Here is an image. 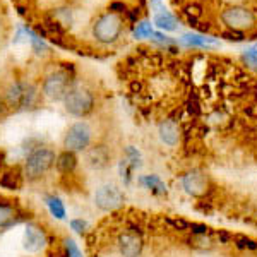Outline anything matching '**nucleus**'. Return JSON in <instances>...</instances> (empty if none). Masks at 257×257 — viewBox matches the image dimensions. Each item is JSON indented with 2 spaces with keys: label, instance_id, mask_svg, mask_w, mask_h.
<instances>
[{
  "label": "nucleus",
  "instance_id": "obj_23",
  "mask_svg": "<svg viewBox=\"0 0 257 257\" xmlns=\"http://www.w3.org/2000/svg\"><path fill=\"white\" fill-rule=\"evenodd\" d=\"M62 242H64V252H65V255H67V257H84V255H82V252H81V248L77 247V243L74 242L72 238L65 237Z\"/></svg>",
  "mask_w": 257,
  "mask_h": 257
},
{
  "label": "nucleus",
  "instance_id": "obj_29",
  "mask_svg": "<svg viewBox=\"0 0 257 257\" xmlns=\"http://www.w3.org/2000/svg\"><path fill=\"white\" fill-rule=\"evenodd\" d=\"M189 230L192 231V235H208L209 228L206 225H199V223H189Z\"/></svg>",
  "mask_w": 257,
  "mask_h": 257
},
{
  "label": "nucleus",
  "instance_id": "obj_12",
  "mask_svg": "<svg viewBox=\"0 0 257 257\" xmlns=\"http://www.w3.org/2000/svg\"><path fill=\"white\" fill-rule=\"evenodd\" d=\"M182 185L192 196H202L208 189V180L202 173L199 172H190L184 178H182Z\"/></svg>",
  "mask_w": 257,
  "mask_h": 257
},
{
  "label": "nucleus",
  "instance_id": "obj_13",
  "mask_svg": "<svg viewBox=\"0 0 257 257\" xmlns=\"http://www.w3.org/2000/svg\"><path fill=\"white\" fill-rule=\"evenodd\" d=\"M23 182H24L23 168L14 167V168H7V170H4V172H0V185H2L4 189L19 190L23 187Z\"/></svg>",
  "mask_w": 257,
  "mask_h": 257
},
{
  "label": "nucleus",
  "instance_id": "obj_33",
  "mask_svg": "<svg viewBox=\"0 0 257 257\" xmlns=\"http://www.w3.org/2000/svg\"><path fill=\"white\" fill-rule=\"evenodd\" d=\"M9 113H11L9 106L6 105V101H4V98H0V122H2V120H6L7 117H9Z\"/></svg>",
  "mask_w": 257,
  "mask_h": 257
},
{
  "label": "nucleus",
  "instance_id": "obj_31",
  "mask_svg": "<svg viewBox=\"0 0 257 257\" xmlns=\"http://www.w3.org/2000/svg\"><path fill=\"white\" fill-rule=\"evenodd\" d=\"M243 59H245V62H247L248 65H250L252 69L257 70V55H255L254 52H252V50H247V53L243 55Z\"/></svg>",
  "mask_w": 257,
  "mask_h": 257
},
{
  "label": "nucleus",
  "instance_id": "obj_9",
  "mask_svg": "<svg viewBox=\"0 0 257 257\" xmlns=\"http://www.w3.org/2000/svg\"><path fill=\"white\" fill-rule=\"evenodd\" d=\"M111 155L106 146H101V144H94V146H89L84 151V163L86 167L94 170V172H99V170H105L110 165Z\"/></svg>",
  "mask_w": 257,
  "mask_h": 257
},
{
  "label": "nucleus",
  "instance_id": "obj_18",
  "mask_svg": "<svg viewBox=\"0 0 257 257\" xmlns=\"http://www.w3.org/2000/svg\"><path fill=\"white\" fill-rule=\"evenodd\" d=\"M180 43L184 45V47H189V48H196V47L202 48V47H208V45H216L218 40L206 38V36L197 35V33H185V35H182Z\"/></svg>",
  "mask_w": 257,
  "mask_h": 257
},
{
  "label": "nucleus",
  "instance_id": "obj_34",
  "mask_svg": "<svg viewBox=\"0 0 257 257\" xmlns=\"http://www.w3.org/2000/svg\"><path fill=\"white\" fill-rule=\"evenodd\" d=\"M223 2H228V4H233V6H238V2H242V0H223Z\"/></svg>",
  "mask_w": 257,
  "mask_h": 257
},
{
  "label": "nucleus",
  "instance_id": "obj_30",
  "mask_svg": "<svg viewBox=\"0 0 257 257\" xmlns=\"http://www.w3.org/2000/svg\"><path fill=\"white\" fill-rule=\"evenodd\" d=\"M167 221H168L173 228H175V230H189V221H185V219L168 218Z\"/></svg>",
  "mask_w": 257,
  "mask_h": 257
},
{
  "label": "nucleus",
  "instance_id": "obj_14",
  "mask_svg": "<svg viewBox=\"0 0 257 257\" xmlns=\"http://www.w3.org/2000/svg\"><path fill=\"white\" fill-rule=\"evenodd\" d=\"M4 101L9 106L11 111L21 110V103H23V81H16L9 84V88L4 93Z\"/></svg>",
  "mask_w": 257,
  "mask_h": 257
},
{
  "label": "nucleus",
  "instance_id": "obj_26",
  "mask_svg": "<svg viewBox=\"0 0 257 257\" xmlns=\"http://www.w3.org/2000/svg\"><path fill=\"white\" fill-rule=\"evenodd\" d=\"M69 226H70V230L74 231V233H77V235H84L86 231H88V221L86 219H82V218H74V219H70L69 221Z\"/></svg>",
  "mask_w": 257,
  "mask_h": 257
},
{
  "label": "nucleus",
  "instance_id": "obj_5",
  "mask_svg": "<svg viewBox=\"0 0 257 257\" xmlns=\"http://www.w3.org/2000/svg\"><path fill=\"white\" fill-rule=\"evenodd\" d=\"M91 141H93V128L89 127L88 122H82L81 120V122L72 123L67 128L62 144H64L65 151L81 153L91 146Z\"/></svg>",
  "mask_w": 257,
  "mask_h": 257
},
{
  "label": "nucleus",
  "instance_id": "obj_28",
  "mask_svg": "<svg viewBox=\"0 0 257 257\" xmlns=\"http://www.w3.org/2000/svg\"><path fill=\"white\" fill-rule=\"evenodd\" d=\"M221 38H225V40H228V41H243L247 38L245 35H243L242 31H233V30H226V31H223L221 33Z\"/></svg>",
  "mask_w": 257,
  "mask_h": 257
},
{
  "label": "nucleus",
  "instance_id": "obj_16",
  "mask_svg": "<svg viewBox=\"0 0 257 257\" xmlns=\"http://www.w3.org/2000/svg\"><path fill=\"white\" fill-rule=\"evenodd\" d=\"M160 138L168 146H175L178 143V125L175 123V120L168 118L160 123Z\"/></svg>",
  "mask_w": 257,
  "mask_h": 257
},
{
  "label": "nucleus",
  "instance_id": "obj_8",
  "mask_svg": "<svg viewBox=\"0 0 257 257\" xmlns=\"http://www.w3.org/2000/svg\"><path fill=\"white\" fill-rule=\"evenodd\" d=\"M48 245V237L43 228L35 223H28L23 235V248L30 254H40Z\"/></svg>",
  "mask_w": 257,
  "mask_h": 257
},
{
  "label": "nucleus",
  "instance_id": "obj_32",
  "mask_svg": "<svg viewBox=\"0 0 257 257\" xmlns=\"http://www.w3.org/2000/svg\"><path fill=\"white\" fill-rule=\"evenodd\" d=\"M108 11L115 12V14H120V12H127V6L123 2H111Z\"/></svg>",
  "mask_w": 257,
  "mask_h": 257
},
{
  "label": "nucleus",
  "instance_id": "obj_22",
  "mask_svg": "<svg viewBox=\"0 0 257 257\" xmlns=\"http://www.w3.org/2000/svg\"><path fill=\"white\" fill-rule=\"evenodd\" d=\"M153 26L149 21H141V23H136V28H134V38L136 40H141V38H149L153 35Z\"/></svg>",
  "mask_w": 257,
  "mask_h": 257
},
{
  "label": "nucleus",
  "instance_id": "obj_1",
  "mask_svg": "<svg viewBox=\"0 0 257 257\" xmlns=\"http://www.w3.org/2000/svg\"><path fill=\"white\" fill-rule=\"evenodd\" d=\"M55 151L48 146H38L35 148L30 155H26L23 163V173L24 178L30 182L40 180L41 177H45L47 173L52 170V167H55Z\"/></svg>",
  "mask_w": 257,
  "mask_h": 257
},
{
  "label": "nucleus",
  "instance_id": "obj_25",
  "mask_svg": "<svg viewBox=\"0 0 257 257\" xmlns=\"http://www.w3.org/2000/svg\"><path fill=\"white\" fill-rule=\"evenodd\" d=\"M231 240L235 242V245L238 248H250V250H255L257 248V242H254L252 238L245 237V235H233Z\"/></svg>",
  "mask_w": 257,
  "mask_h": 257
},
{
  "label": "nucleus",
  "instance_id": "obj_24",
  "mask_svg": "<svg viewBox=\"0 0 257 257\" xmlns=\"http://www.w3.org/2000/svg\"><path fill=\"white\" fill-rule=\"evenodd\" d=\"M189 242H190V245H192V247L201 248V250L213 247V240H211L208 235H192V238H190Z\"/></svg>",
  "mask_w": 257,
  "mask_h": 257
},
{
  "label": "nucleus",
  "instance_id": "obj_21",
  "mask_svg": "<svg viewBox=\"0 0 257 257\" xmlns=\"http://www.w3.org/2000/svg\"><path fill=\"white\" fill-rule=\"evenodd\" d=\"M141 184H144L146 187L151 190L153 194H158V196H163V194H167V185L163 184V180H161L160 177L156 175H146L141 178Z\"/></svg>",
  "mask_w": 257,
  "mask_h": 257
},
{
  "label": "nucleus",
  "instance_id": "obj_19",
  "mask_svg": "<svg viewBox=\"0 0 257 257\" xmlns=\"http://www.w3.org/2000/svg\"><path fill=\"white\" fill-rule=\"evenodd\" d=\"M153 23H155V26L161 31H177L178 26H180V23H178V19L175 16L165 11L158 12V14L155 16V19H153Z\"/></svg>",
  "mask_w": 257,
  "mask_h": 257
},
{
  "label": "nucleus",
  "instance_id": "obj_27",
  "mask_svg": "<svg viewBox=\"0 0 257 257\" xmlns=\"http://www.w3.org/2000/svg\"><path fill=\"white\" fill-rule=\"evenodd\" d=\"M132 168L131 167V163H128V161L123 158L122 161H120V165H118V172H120V177H122V180L125 182V184H128V182H131V173H132Z\"/></svg>",
  "mask_w": 257,
  "mask_h": 257
},
{
  "label": "nucleus",
  "instance_id": "obj_2",
  "mask_svg": "<svg viewBox=\"0 0 257 257\" xmlns=\"http://www.w3.org/2000/svg\"><path fill=\"white\" fill-rule=\"evenodd\" d=\"M93 38L101 45H111L115 43L123 31V19L118 14L111 11H106L99 14L93 23Z\"/></svg>",
  "mask_w": 257,
  "mask_h": 257
},
{
  "label": "nucleus",
  "instance_id": "obj_10",
  "mask_svg": "<svg viewBox=\"0 0 257 257\" xmlns=\"http://www.w3.org/2000/svg\"><path fill=\"white\" fill-rule=\"evenodd\" d=\"M117 247L123 257H139L143 252V238L134 231H123L117 240Z\"/></svg>",
  "mask_w": 257,
  "mask_h": 257
},
{
  "label": "nucleus",
  "instance_id": "obj_6",
  "mask_svg": "<svg viewBox=\"0 0 257 257\" xmlns=\"http://www.w3.org/2000/svg\"><path fill=\"white\" fill-rule=\"evenodd\" d=\"M69 89H70V74H69V70H65V69H59V70L50 72L43 79V84H41V93H43V96L50 99V101L64 99Z\"/></svg>",
  "mask_w": 257,
  "mask_h": 257
},
{
  "label": "nucleus",
  "instance_id": "obj_11",
  "mask_svg": "<svg viewBox=\"0 0 257 257\" xmlns=\"http://www.w3.org/2000/svg\"><path fill=\"white\" fill-rule=\"evenodd\" d=\"M24 219H26L24 214L19 213L14 204H11V202H0V228L7 230V228L19 225Z\"/></svg>",
  "mask_w": 257,
  "mask_h": 257
},
{
  "label": "nucleus",
  "instance_id": "obj_7",
  "mask_svg": "<svg viewBox=\"0 0 257 257\" xmlns=\"http://www.w3.org/2000/svg\"><path fill=\"white\" fill-rule=\"evenodd\" d=\"M94 204L101 211H115L123 204V194L117 185L105 184L94 192Z\"/></svg>",
  "mask_w": 257,
  "mask_h": 257
},
{
  "label": "nucleus",
  "instance_id": "obj_3",
  "mask_svg": "<svg viewBox=\"0 0 257 257\" xmlns=\"http://www.w3.org/2000/svg\"><path fill=\"white\" fill-rule=\"evenodd\" d=\"M62 101H64L65 111L77 118L88 117L96 105L94 94L86 88H70Z\"/></svg>",
  "mask_w": 257,
  "mask_h": 257
},
{
  "label": "nucleus",
  "instance_id": "obj_15",
  "mask_svg": "<svg viewBox=\"0 0 257 257\" xmlns=\"http://www.w3.org/2000/svg\"><path fill=\"white\" fill-rule=\"evenodd\" d=\"M55 168H57V172L64 173V175H70V173L76 172V168H77V156H76V153L65 151V149H64L60 155H57Z\"/></svg>",
  "mask_w": 257,
  "mask_h": 257
},
{
  "label": "nucleus",
  "instance_id": "obj_20",
  "mask_svg": "<svg viewBox=\"0 0 257 257\" xmlns=\"http://www.w3.org/2000/svg\"><path fill=\"white\" fill-rule=\"evenodd\" d=\"M45 204H47V208L50 211V214H52L53 218L57 219H65V216H67V211H65V206L64 202H62L60 197L57 196H48L47 199H45Z\"/></svg>",
  "mask_w": 257,
  "mask_h": 257
},
{
  "label": "nucleus",
  "instance_id": "obj_4",
  "mask_svg": "<svg viewBox=\"0 0 257 257\" xmlns=\"http://www.w3.org/2000/svg\"><path fill=\"white\" fill-rule=\"evenodd\" d=\"M221 23L225 24L228 30L233 31H248L255 24V14L252 9L245 6H228L226 9L221 11Z\"/></svg>",
  "mask_w": 257,
  "mask_h": 257
},
{
  "label": "nucleus",
  "instance_id": "obj_17",
  "mask_svg": "<svg viewBox=\"0 0 257 257\" xmlns=\"http://www.w3.org/2000/svg\"><path fill=\"white\" fill-rule=\"evenodd\" d=\"M40 98L38 88L33 82L23 81V103H21V110H31L36 106Z\"/></svg>",
  "mask_w": 257,
  "mask_h": 257
}]
</instances>
